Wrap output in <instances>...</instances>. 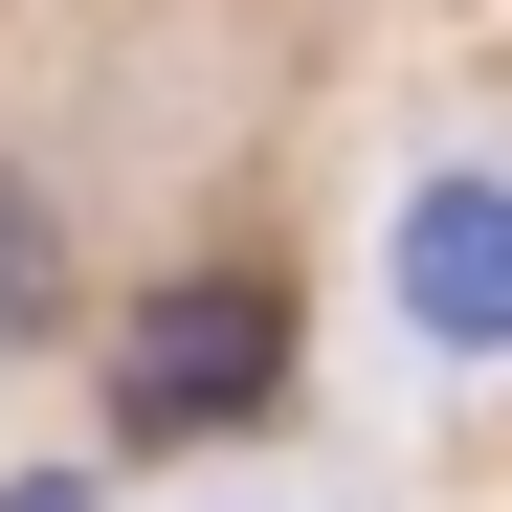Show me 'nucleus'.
<instances>
[{
    "instance_id": "3",
    "label": "nucleus",
    "mask_w": 512,
    "mask_h": 512,
    "mask_svg": "<svg viewBox=\"0 0 512 512\" xmlns=\"http://www.w3.org/2000/svg\"><path fill=\"white\" fill-rule=\"evenodd\" d=\"M423 290H446V312H512V201H446V223H423Z\"/></svg>"
},
{
    "instance_id": "2",
    "label": "nucleus",
    "mask_w": 512,
    "mask_h": 512,
    "mask_svg": "<svg viewBox=\"0 0 512 512\" xmlns=\"http://www.w3.org/2000/svg\"><path fill=\"white\" fill-rule=\"evenodd\" d=\"M67 312V223H45V179H0V357Z\"/></svg>"
},
{
    "instance_id": "1",
    "label": "nucleus",
    "mask_w": 512,
    "mask_h": 512,
    "mask_svg": "<svg viewBox=\"0 0 512 512\" xmlns=\"http://www.w3.org/2000/svg\"><path fill=\"white\" fill-rule=\"evenodd\" d=\"M268 379H290V290H268V268H201V290H156V312L112 334V423H134V446L268 423Z\"/></svg>"
}]
</instances>
